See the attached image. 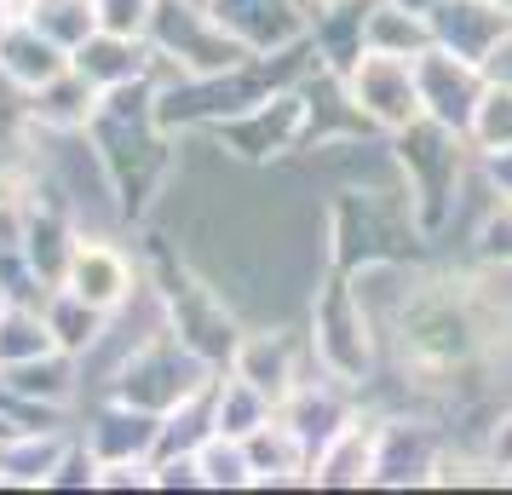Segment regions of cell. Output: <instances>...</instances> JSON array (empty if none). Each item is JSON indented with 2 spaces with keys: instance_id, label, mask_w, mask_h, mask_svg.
Masks as SVG:
<instances>
[{
  "instance_id": "3",
  "label": "cell",
  "mask_w": 512,
  "mask_h": 495,
  "mask_svg": "<svg viewBox=\"0 0 512 495\" xmlns=\"http://www.w3.org/2000/svg\"><path fill=\"white\" fill-rule=\"evenodd\" d=\"M392 162L403 173V196H409V213H415L420 236H438L455 219L461 185H466V173H472V162H478L466 133L420 116L403 133H392Z\"/></svg>"
},
{
  "instance_id": "12",
  "label": "cell",
  "mask_w": 512,
  "mask_h": 495,
  "mask_svg": "<svg viewBox=\"0 0 512 495\" xmlns=\"http://www.w3.org/2000/svg\"><path fill=\"white\" fill-rule=\"evenodd\" d=\"M305 357H311V340H300V334H288V329H259V334H242L236 340L231 369L282 409V403L294 398V386L305 380L300 375Z\"/></svg>"
},
{
  "instance_id": "16",
  "label": "cell",
  "mask_w": 512,
  "mask_h": 495,
  "mask_svg": "<svg viewBox=\"0 0 512 495\" xmlns=\"http://www.w3.org/2000/svg\"><path fill=\"white\" fill-rule=\"evenodd\" d=\"M70 64L93 81L98 93H116V87H133V81H156V47L144 35H116V29H93L70 52Z\"/></svg>"
},
{
  "instance_id": "1",
  "label": "cell",
  "mask_w": 512,
  "mask_h": 495,
  "mask_svg": "<svg viewBox=\"0 0 512 495\" xmlns=\"http://www.w3.org/2000/svg\"><path fill=\"white\" fill-rule=\"evenodd\" d=\"M512 346V294L472 271H420L386 329V357L415 392H455Z\"/></svg>"
},
{
  "instance_id": "20",
  "label": "cell",
  "mask_w": 512,
  "mask_h": 495,
  "mask_svg": "<svg viewBox=\"0 0 512 495\" xmlns=\"http://www.w3.org/2000/svg\"><path fill=\"white\" fill-rule=\"evenodd\" d=\"M242 444H248V461H254V484H305L311 478V444L282 409L271 421H259Z\"/></svg>"
},
{
  "instance_id": "22",
  "label": "cell",
  "mask_w": 512,
  "mask_h": 495,
  "mask_svg": "<svg viewBox=\"0 0 512 495\" xmlns=\"http://www.w3.org/2000/svg\"><path fill=\"white\" fill-rule=\"evenodd\" d=\"M432 41V18L426 0H374L369 6V29H363V52H386V58H409L415 64Z\"/></svg>"
},
{
  "instance_id": "5",
  "label": "cell",
  "mask_w": 512,
  "mask_h": 495,
  "mask_svg": "<svg viewBox=\"0 0 512 495\" xmlns=\"http://www.w3.org/2000/svg\"><path fill=\"white\" fill-rule=\"evenodd\" d=\"M311 363L323 369L328 380H340V386H369L374 363L386 357L380 346V329H374V317L363 311L357 300V288H351V271H334L323 288H317V300H311Z\"/></svg>"
},
{
  "instance_id": "14",
  "label": "cell",
  "mask_w": 512,
  "mask_h": 495,
  "mask_svg": "<svg viewBox=\"0 0 512 495\" xmlns=\"http://www.w3.org/2000/svg\"><path fill=\"white\" fill-rule=\"evenodd\" d=\"M426 18H432V41L443 52L484 64L489 47L512 29V0H426Z\"/></svg>"
},
{
  "instance_id": "38",
  "label": "cell",
  "mask_w": 512,
  "mask_h": 495,
  "mask_svg": "<svg viewBox=\"0 0 512 495\" xmlns=\"http://www.w3.org/2000/svg\"><path fill=\"white\" fill-rule=\"evenodd\" d=\"M489 461H495V467L501 472H512V409L507 415H501V421H495V432H489Z\"/></svg>"
},
{
  "instance_id": "11",
  "label": "cell",
  "mask_w": 512,
  "mask_h": 495,
  "mask_svg": "<svg viewBox=\"0 0 512 495\" xmlns=\"http://www.w3.org/2000/svg\"><path fill=\"white\" fill-rule=\"evenodd\" d=\"M443 432L426 421H380V461H374V490H409V484H438Z\"/></svg>"
},
{
  "instance_id": "33",
  "label": "cell",
  "mask_w": 512,
  "mask_h": 495,
  "mask_svg": "<svg viewBox=\"0 0 512 495\" xmlns=\"http://www.w3.org/2000/svg\"><path fill=\"white\" fill-rule=\"evenodd\" d=\"M478 254H484V265H501V271H512V202H489V213L478 219Z\"/></svg>"
},
{
  "instance_id": "4",
  "label": "cell",
  "mask_w": 512,
  "mask_h": 495,
  "mask_svg": "<svg viewBox=\"0 0 512 495\" xmlns=\"http://www.w3.org/2000/svg\"><path fill=\"white\" fill-rule=\"evenodd\" d=\"M144 41L156 47V81H167V75H225L259 58L248 41H236L219 24L208 0H156V18L144 29Z\"/></svg>"
},
{
  "instance_id": "30",
  "label": "cell",
  "mask_w": 512,
  "mask_h": 495,
  "mask_svg": "<svg viewBox=\"0 0 512 495\" xmlns=\"http://www.w3.org/2000/svg\"><path fill=\"white\" fill-rule=\"evenodd\" d=\"M24 18L41 35H52L64 52H75L98 29V6L93 0H24Z\"/></svg>"
},
{
  "instance_id": "19",
  "label": "cell",
  "mask_w": 512,
  "mask_h": 495,
  "mask_svg": "<svg viewBox=\"0 0 512 495\" xmlns=\"http://www.w3.org/2000/svg\"><path fill=\"white\" fill-rule=\"evenodd\" d=\"M64 70H70V52L58 47L52 35H41L24 12L0 29V75H6L24 98L35 93V87H47L52 75H64Z\"/></svg>"
},
{
  "instance_id": "9",
  "label": "cell",
  "mask_w": 512,
  "mask_h": 495,
  "mask_svg": "<svg viewBox=\"0 0 512 495\" xmlns=\"http://www.w3.org/2000/svg\"><path fill=\"white\" fill-rule=\"evenodd\" d=\"M346 98L357 104V116L369 121L374 133H403L409 121H420V81L409 58H386V52H363L346 75H340Z\"/></svg>"
},
{
  "instance_id": "15",
  "label": "cell",
  "mask_w": 512,
  "mask_h": 495,
  "mask_svg": "<svg viewBox=\"0 0 512 495\" xmlns=\"http://www.w3.org/2000/svg\"><path fill=\"white\" fill-rule=\"evenodd\" d=\"M70 294H81L87 306L110 311L116 317L127 300H133V288H139V271H133V260L121 254L116 242H98V236H81L70 254V271H64V283Z\"/></svg>"
},
{
  "instance_id": "34",
  "label": "cell",
  "mask_w": 512,
  "mask_h": 495,
  "mask_svg": "<svg viewBox=\"0 0 512 495\" xmlns=\"http://www.w3.org/2000/svg\"><path fill=\"white\" fill-rule=\"evenodd\" d=\"M98 6V29H116V35H144L156 18V0H93Z\"/></svg>"
},
{
  "instance_id": "2",
  "label": "cell",
  "mask_w": 512,
  "mask_h": 495,
  "mask_svg": "<svg viewBox=\"0 0 512 495\" xmlns=\"http://www.w3.org/2000/svg\"><path fill=\"white\" fill-rule=\"evenodd\" d=\"M87 139H93V156L110 179V196L121 202V213L139 219L156 202L162 179L173 173V133L156 116V81H133V87H116V93L98 98Z\"/></svg>"
},
{
  "instance_id": "37",
  "label": "cell",
  "mask_w": 512,
  "mask_h": 495,
  "mask_svg": "<svg viewBox=\"0 0 512 495\" xmlns=\"http://www.w3.org/2000/svg\"><path fill=\"white\" fill-rule=\"evenodd\" d=\"M484 75L495 81V87H512V29L489 47V58H484Z\"/></svg>"
},
{
  "instance_id": "29",
  "label": "cell",
  "mask_w": 512,
  "mask_h": 495,
  "mask_svg": "<svg viewBox=\"0 0 512 495\" xmlns=\"http://www.w3.org/2000/svg\"><path fill=\"white\" fill-rule=\"evenodd\" d=\"M41 352H58V334H52L47 311L12 300V306L0 311V369L6 363H29V357H41Z\"/></svg>"
},
{
  "instance_id": "27",
  "label": "cell",
  "mask_w": 512,
  "mask_h": 495,
  "mask_svg": "<svg viewBox=\"0 0 512 495\" xmlns=\"http://www.w3.org/2000/svg\"><path fill=\"white\" fill-rule=\"evenodd\" d=\"M277 415V403L265 398L259 386L236 375V369H219L213 375V432H225V438H248L259 421H271Z\"/></svg>"
},
{
  "instance_id": "13",
  "label": "cell",
  "mask_w": 512,
  "mask_h": 495,
  "mask_svg": "<svg viewBox=\"0 0 512 495\" xmlns=\"http://www.w3.org/2000/svg\"><path fill=\"white\" fill-rule=\"evenodd\" d=\"M380 421H386V415H363V409H357L328 444H317V455H311V478H305V484H317V490H363V484H374Z\"/></svg>"
},
{
  "instance_id": "25",
  "label": "cell",
  "mask_w": 512,
  "mask_h": 495,
  "mask_svg": "<svg viewBox=\"0 0 512 495\" xmlns=\"http://www.w3.org/2000/svg\"><path fill=\"white\" fill-rule=\"evenodd\" d=\"M0 380L24 403H35V409H58V403L75 398V352L58 346V352H41V357H29V363H6Z\"/></svg>"
},
{
  "instance_id": "26",
  "label": "cell",
  "mask_w": 512,
  "mask_h": 495,
  "mask_svg": "<svg viewBox=\"0 0 512 495\" xmlns=\"http://www.w3.org/2000/svg\"><path fill=\"white\" fill-rule=\"evenodd\" d=\"M64 455H70V438H58L47 426L12 432L0 444V484H52V472H58Z\"/></svg>"
},
{
  "instance_id": "21",
  "label": "cell",
  "mask_w": 512,
  "mask_h": 495,
  "mask_svg": "<svg viewBox=\"0 0 512 495\" xmlns=\"http://www.w3.org/2000/svg\"><path fill=\"white\" fill-rule=\"evenodd\" d=\"M156 444H162V415L121 398H110V409L87 432V449L98 461H156Z\"/></svg>"
},
{
  "instance_id": "39",
  "label": "cell",
  "mask_w": 512,
  "mask_h": 495,
  "mask_svg": "<svg viewBox=\"0 0 512 495\" xmlns=\"http://www.w3.org/2000/svg\"><path fill=\"white\" fill-rule=\"evenodd\" d=\"M18 12H24V0H0V29L12 24V18H18Z\"/></svg>"
},
{
  "instance_id": "31",
  "label": "cell",
  "mask_w": 512,
  "mask_h": 495,
  "mask_svg": "<svg viewBox=\"0 0 512 495\" xmlns=\"http://www.w3.org/2000/svg\"><path fill=\"white\" fill-rule=\"evenodd\" d=\"M196 461H202V484L208 490H254V461H248V444L242 438L213 432L208 444L196 449Z\"/></svg>"
},
{
  "instance_id": "10",
  "label": "cell",
  "mask_w": 512,
  "mask_h": 495,
  "mask_svg": "<svg viewBox=\"0 0 512 495\" xmlns=\"http://www.w3.org/2000/svg\"><path fill=\"white\" fill-rule=\"evenodd\" d=\"M415 81H420V110L443 121V127H455V133H466V121H472V110H478V98L489 87L484 64L443 47H426L415 58Z\"/></svg>"
},
{
  "instance_id": "32",
  "label": "cell",
  "mask_w": 512,
  "mask_h": 495,
  "mask_svg": "<svg viewBox=\"0 0 512 495\" xmlns=\"http://www.w3.org/2000/svg\"><path fill=\"white\" fill-rule=\"evenodd\" d=\"M466 144H472V156H489V150L512 144V87H495V81L484 87L478 110L466 121Z\"/></svg>"
},
{
  "instance_id": "35",
  "label": "cell",
  "mask_w": 512,
  "mask_h": 495,
  "mask_svg": "<svg viewBox=\"0 0 512 495\" xmlns=\"http://www.w3.org/2000/svg\"><path fill=\"white\" fill-rule=\"evenodd\" d=\"M98 490H156V461H98Z\"/></svg>"
},
{
  "instance_id": "23",
  "label": "cell",
  "mask_w": 512,
  "mask_h": 495,
  "mask_svg": "<svg viewBox=\"0 0 512 495\" xmlns=\"http://www.w3.org/2000/svg\"><path fill=\"white\" fill-rule=\"evenodd\" d=\"M98 98L104 93L70 64L64 75H52L47 87L29 93V121H41L47 133H87L93 116H98Z\"/></svg>"
},
{
  "instance_id": "6",
  "label": "cell",
  "mask_w": 512,
  "mask_h": 495,
  "mask_svg": "<svg viewBox=\"0 0 512 495\" xmlns=\"http://www.w3.org/2000/svg\"><path fill=\"white\" fill-rule=\"evenodd\" d=\"M150 283H156V300H162L167 329L179 334L190 352L208 357L213 369H231L236 340H242L236 317L225 311V300H219V294H213V288L202 283L185 260H173V248H167V242L150 248Z\"/></svg>"
},
{
  "instance_id": "17",
  "label": "cell",
  "mask_w": 512,
  "mask_h": 495,
  "mask_svg": "<svg viewBox=\"0 0 512 495\" xmlns=\"http://www.w3.org/2000/svg\"><path fill=\"white\" fill-rule=\"evenodd\" d=\"M208 6L254 52H282L305 41V0H208Z\"/></svg>"
},
{
  "instance_id": "18",
  "label": "cell",
  "mask_w": 512,
  "mask_h": 495,
  "mask_svg": "<svg viewBox=\"0 0 512 495\" xmlns=\"http://www.w3.org/2000/svg\"><path fill=\"white\" fill-rule=\"evenodd\" d=\"M374 0H311L305 6V41L317 47L328 75H346L363 58V29H369Z\"/></svg>"
},
{
  "instance_id": "28",
  "label": "cell",
  "mask_w": 512,
  "mask_h": 495,
  "mask_svg": "<svg viewBox=\"0 0 512 495\" xmlns=\"http://www.w3.org/2000/svg\"><path fill=\"white\" fill-rule=\"evenodd\" d=\"M47 323H52V334H58V346L64 352H93L98 340H104V323H110V311H98V306H87L81 294H70V288H47Z\"/></svg>"
},
{
  "instance_id": "36",
  "label": "cell",
  "mask_w": 512,
  "mask_h": 495,
  "mask_svg": "<svg viewBox=\"0 0 512 495\" xmlns=\"http://www.w3.org/2000/svg\"><path fill=\"white\" fill-rule=\"evenodd\" d=\"M478 179L489 185V196L512 202V144H507V150H489V156H478Z\"/></svg>"
},
{
  "instance_id": "7",
  "label": "cell",
  "mask_w": 512,
  "mask_h": 495,
  "mask_svg": "<svg viewBox=\"0 0 512 495\" xmlns=\"http://www.w3.org/2000/svg\"><path fill=\"white\" fill-rule=\"evenodd\" d=\"M213 375H219V369H213L208 357L190 352L185 340L162 323L156 334L133 340V352L116 363V375H110V398L139 403V409H150V415H167L173 403L196 398Z\"/></svg>"
},
{
  "instance_id": "8",
  "label": "cell",
  "mask_w": 512,
  "mask_h": 495,
  "mask_svg": "<svg viewBox=\"0 0 512 495\" xmlns=\"http://www.w3.org/2000/svg\"><path fill=\"white\" fill-rule=\"evenodd\" d=\"M208 133L242 162H271L282 150L305 144V133H311V93L305 87H277V93H265L259 104L236 110L231 121H219Z\"/></svg>"
},
{
  "instance_id": "40",
  "label": "cell",
  "mask_w": 512,
  "mask_h": 495,
  "mask_svg": "<svg viewBox=\"0 0 512 495\" xmlns=\"http://www.w3.org/2000/svg\"><path fill=\"white\" fill-rule=\"evenodd\" d=\"M6 306H12V294H6V288H0V311H6Z\"/></svg>"
},
{
  "instance_id": "24",
  "label": "cell",
  "mask_w": 512,
  "mask_h": 495,
  "mask_svg": "<svg viewBox=\"0 0 512 495\" xmlns=\"http://www.w3.org/2000/svg\"><path fill=\"white\" fill-rule=\"evenodd\" d=\"M75 242H81V236H70V225H64L58 208H24V260H29V271H35L41 288L64 283Z\"/></svg>"
}]
</instances>
